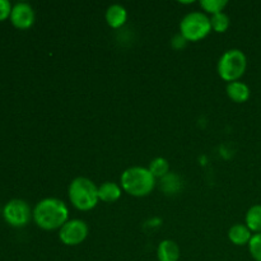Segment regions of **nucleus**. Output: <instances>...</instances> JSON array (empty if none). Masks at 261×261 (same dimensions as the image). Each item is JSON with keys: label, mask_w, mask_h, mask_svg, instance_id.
I'll use <instances>...</instances> for the list:
<instances>
[{"label": "nucleus", "mask_w": 261, "mask_h": 261, "mask_svg": "<svg viewBox=\"0 0 261 261\" xmlns=\"http://www.w3.org/2000/svg\"><path fill=\"white\" fill-rule=\"evenodd\" d=\"M33 221L45 231L60 229L69 221V209L60 199H42L33 209Z\"/></svg>", "instance_id": "f257e3e1"}, {"label": "nucleus", "mask_w": 261, "mask_h": 261, "mask_svg": "<svg viewBox=\"0 0 261 261\" xmlns=\"http://www.w3.org/2000/svg\"><path fill=\"white\" fill-rule=\"evenodd\" d=\"M121 189L129 195L135 198L148 196L155 186V178L149 170L140 166L129 167L121 173L120 177Z\"/></svg>", "instance_id": "f03ea898"}, {"label": "nucleus", "mask_w": 261, "mask_h": 261, "mask_svg": "<svg viewBox=\"0 0 261 261\" xmlns=\"http://www.w3.org/2000/svg\"><path fill=\"white\" fill-rule=\"evenodd\" d=\"M68 195L71 205L82 212L91 211L99 201L98 188L87 177L74 178L69 185Z\"/></svg>", "instance_id": "7ed1b4c3"}, {"label": "nucleus", "mask_w": 261, "mask_h": 261, "mask_svg": "<svg viewBox=\"0 0 261 261\" xmlns=\"http://www.w3.org/2000/svg\"><path fill=\"white\" fill-rule=\"evenodd\" d=\"M246 68L247 58L244 51L239 48H231L219 58L217 70L224 82L232 83V82H237L244 75Z\"/></svg>", "instance_id": "20e7f679"}, {"label": "nucleus", "mask_w": 261, "mask_h": 261, "mask_svg": "<svg viewBox=\"0 0 261 261\" xmlns=\"http://www.w3.org/2000/svg\"><path fill=\"white\" fill-rule=\"evenodd\" d=\"M211 18L203 12H190L182 18L180 23V35L186 41H200L211 33Z\"/></svg>", "instance_id": "39448f33"}, {"label": "nucleus", "mask_w": 261, "mask_h": 261, "mask_svg": "<svg viewBox=\"0 0 261 261\" xmlns=\"http://www.w3.org/2000/svg\"><path fill=\"white\" fill-rule=\"evenodd\" d=\"M3 217L8 224L19 228L27 226L31 218H33V212L31 211L27 201L22 199H12L4 205Z\"/></svg>", "instance_id": "423d86ee"}, {"label": "nucleus", "mask_w": 261, "mask_h": 261, "mask_svg": "<svg viewBox=\"0 0 261 261\" xmlns=\"http://www.w3.org/2000/svg\"><path fill=\"white\" fill-rule=\"evenodd\" d=\"M89 228L82 219H70L59 229V239L66 246L81 245L88 236Z\"/></svg>", "instance_id": "0eeeda50"}, {"label": "nucleus", "mask_w": 261, "mask_h": 261, "mask_svg": "<svg viewBox=\"0 0 261 261\" xmlns=\"http://www.w3.org/2000/svg\"><path fill=\"white\" fill-rule=\"evenodd\" d=\"M35 18V10L28 3H17L13 5L9 19L15 28L27 30L32 27Z\"/></svg>", "instance_id": "6e6552de"}, {"label": "nucleus", "mask_w": 261, "mask_h": 261, "mask_svg": "<svg viewBox=\"0 0 261 261\" xmlns=\"http://www.w3.org/2000/svg\"><path fill=\"white\" fill-rule=\"evenodd\" d=\"M180 255V247L172 240H163L157 247L158 261H178Z\"/></svg>", "instance_id": "1a4fd4ad"}, {"label": "nucleus", "mask_w": 261, "mask_h": 261, "mask_svg": "<svg viewBox=\"0 0 261 261\" xmlns=\"http://www.w3.org/2000/svg\"><path fill=\"white\" fill-rule=\"evenodd\" d=\"M105 18H106V22L110 27L120 28L126 23L127 12L122 5L112 4L107 8Z\"/></svg>", "instance_id": "9d476101"}, {"label": "nucleus", "mask_w": 261, "mask_h": 261, "mask_svg": "<svg viewBox=\"0 0 261 261\" xmlns=\"http://www.w3.org/2000/svg\"><path fill=\"white\" fill-rule=\"evenodd\" d=\"M252 237V232L250 231L249 227L246 224L237 223L229 228L228 231V239L236 246H244V245H249L250 240Z\"/></svg>", "instance_id": "9b49d317"}, {"label": "nucleus", "mask_w": 261, "mask_h": 261, "mask_svg": "<svg viewBox=\"0 0 261 261\" xmlns=\"http://www.w3.org/2000/svg\"><path fill=\"white\" fill-rule=\"evenodd\" d=\"M122 189L119 184L115 182H103L98 186V199L103 203H115L121 198Z\"/></svg>", "instance_id": "f8f14e48"}, {"label": "nucleus", "mask_w": 261, "mask_h": 261, "mask_svg": "<svg viewBox=\"0 0 261 261\" xmlns=\"http://www.w3.org/2000/svg\"><path fill=\"white\" fill-rule=\"evenodd\" d=\"M227 94L236 103H244L250 98V88L244 82H232L227 86Z\"/></svg>", "instance_id": "ddd939ff"}, {"label": "nucleus", "mask_w": 261, "mask_h": 261, "mask_svg": "<svg viewBox=\"0 0 261 261\" xmlns=\"http://www.w3.org/2000/svg\"><path fill=\"white\" fill-rule=\"evenodd\" d=\"M245 224L249 227V229L255 233H261V205L256 204L252 205L247 211L245 217Z\"/></svg>", "instance_id": "4468645a"}, {"label": "nucleus", "mask_w": 261, "mask_h": 261, "mask_svg": "<svg viewBox=\"0 0 261 261\" xmlns=\"http://www.w3.org/2000/svg\"><path fill=\"white\" fill-rule=\"evenodd\" d=\"M148 170H149V172L152 173L155 180L157 178L162 180L163 177H166L170 173V163H168V161L166 158L157 157L150 161L149 166H148Z\"/></svg>", "instance_id": "2eb2a0df"}, {"label": "nucleus", "mask_w": 261, "mask_h": 261, "mask_svg": "<svg viewBox=\"0 0 261 261\" xmlns=\"http://www.w3.org/2000/svg\"><path fill=\"white\" fill-rule=\"evenodd\" d=\"M211 24H212V30L216 31L217 33L226 32L229 27V17L224 12L212 15Z\"/></svg>", "instance_id": "dca6fc26"}, {"label": "nucleus", "mask_w": 261, "mask_h": 261, "mask_svg": "<svg viewBox=\"0 0 261 261\" xmlns=\"http://www.w3.org/2000/svg\"><path fill=\"white\" fill-rule=\"evenodd\" d=\"M199 4L206 13L214 15L218 14V13H223L228 2L227 0H201Z\"/></svg>", "instance_id": "f3484780"}, {"label": "nucleus", "mask_w": 261, "mask_h": 261, "mask_svg": "<svg viewBox=\"0 0 261 261\" xmlns=\"http://www.w3.org/2000/svg\"><path fill=\"white\" fill-rule=\"evenodd\" d=\"M161 181L163 182L162 185H161V188H162L163 191L167 194L177 193L181 188V181L180 178H178V176L172 175V173H168V175L166 176V177H163Z\"/></svg>", "instance_id": "a211bd4d"}, {"label": "nucleus", "mask_w": 261, "mask_h": 261, "mask_svg": "<svg viewBox=\"0 0 261 261\" xmlns=\"http://www.w3.org/2000/svg\"><path fill=\"white\" fill-rule=\"evenodd\" d=\"M249 251L255 261H261V233L252 234L249 242Z\"/></svg>", "instance_id": "6ab92c4d"}, {"label": "nucleus", "mask_w": 261, "mask_h": 261, "mask_svg": "<svg viewBox=\"0 0 261 261\" xmlns=\"http://www.w3.org/2000/svg\"><path fill=\"white\" fill-rule=\"evenodd\" d=\"M13 5L8 0H0V22L10 17Z\"/></svg>", "instance_id": "aec40b11"}, {"label": "nucleus", "mask_w": 261, "mask_h": 261, "mask_svg": "<svg viewBox=\"0 0 261 261\" xmlns=\"http://www.w3.org/2000/svg\"><path fill=\"white\" fill-rule=\"evenodd\" d=\"M186 42H188V41H186L185 38H184L182 35H177V36H175V37H173L172 46L175 48H182L184 46L186 45Z\"/></svg>", "instance_id": "412c9836"}]
</instances>
